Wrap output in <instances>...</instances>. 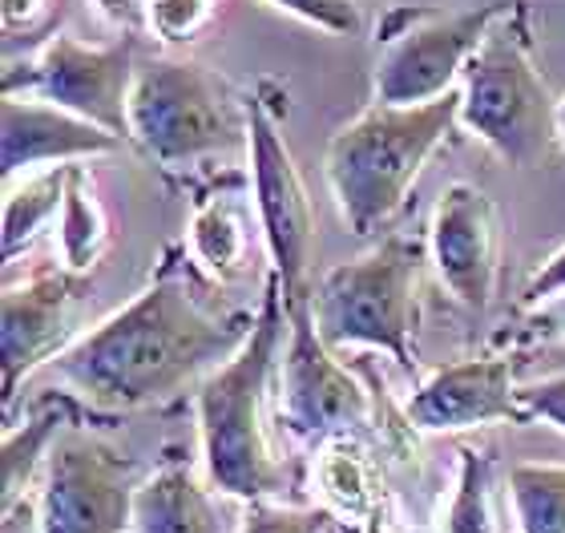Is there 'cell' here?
Listing matches in <instances>:
<instances>
[{
  "mask_svg": "<svg viewBox=\"0 0 565 533\" xmlns=\"http://www.w3.org/2000/svg\"><path fill=\"white\" fill-rule=\"evenodd\" d=\"M255 320L218 316L186 275L166 267L126 308L109 311L89 332L70 340L45 367L65 388L102 413H138L199 388L231 360Z\"/></svg>",
  "mask_w": 565,
  "mask_h": 533,
  "instance_id": "cell-1",
  "label": "cell"
},
{
  "mask_svg": "<svg viewBox=\"0 0 565 533\" xmlns=\"http://www.w3.org/2000/svg\"><path fill=\"white\" fill-rule=\"evenodd\" d=\"M287 340L282 279L267 275L255 328L231 360L194 388L202 465L211 486L235 501H271L287 486V465L271 437V384H279V348Z\"/></svg>",
  "mask_w": 565,
  "mask_h": 533,
  "instance_id": "cell-2",
  "label": "cell"
},
{
  "mask_svg": "<svg viewBox=\"0 0 565 533\" xmlns=\"http://www.w3.org/2000/svg\"><path fill=\"white\" fill-rule=\"evenodd\" d=\"M460 126V89L420 102V106H388L372 102L348 126L331 134L323 150V178L340 218L352 235H372L388 226L413 194L428 158L448 142Z\"/></svg>",
  "mask_w": 565,
  "mask_h": 533,
  "instance_id": "cell-3",
  "label": "cell"
},
{
  "mask_svg": "<svg viewBox=\"0 0 565 533\" xmlns=\"http://www.w3.org/2000/svg\"><path fill=\"white\" fill-rule=\"evenodd\" d=\"M460 130L518 170L542 167L557 146V97L537 70L530 9L521 0L489 29L460 77Z\"/></svg>",
  "mask_w": 565,
  "mask_h": 533,
  "instance_id": "cell-4",
  "label": "cell"
},
{
  "mask_svg": "<svg viewBox=\"0 0 565 533\" xmlns=\"http://www.w3.org/2000/svg\"><path fill=\"white\" fill-rule=\"evenodd\" d=\"M130 142L166 170L194 167L247 146V106L199 61L146 57L130 89Z\"/></svg>",
  "mask_w": 565,
  "mask_h": 533,
  "instance_id": "cell-5",
  "label": "cell"
},
{
  "mask_svg": "<svg viewBox=\"0 0 565 533\" xmlns=\"http://www.w3.org/2000/svg\"><path fill=\"white\" fill-rule=\"evenodd\" d=\"M311 316L331 352L376 348L416 372V247L388 235L364 255L335 263L311 287Z\"/></svg>",
  "mask_w": 565,
  "mask_h": 533,
  "instance_id": "cell-6",
  "label": "cell"
},
{
  "mask_svg": "<svg viewBox=\"0 0 565 533\" xmlns=\"http://www.w3.org/2000/svg\"><path fill=\"white\" fill-rule=\"evenodd\" d=\"M513 0H484L472 9L396 4L376 24L372 97L388 106H420L460 89V77L484 36Z\"/></svg>",
  "mask_w": 565,
  "mask_h": 533,
  "instance_id": "cell-7",
  "label": "cell"
},
{
  "mask_svg": "<svg viewBox=\"0 0 565 533\" xmlns=\"http://www.w3.org/2000/svg\"><path fill=\"white\" fill-rule=\"evenodd\" d=\"M247 174L271 271L282 279L287 303H299L311 296L307 275L316 255V211L291 158V146L259 94L247 97Z\"/></svg>",
  "mask_w": 565,
  "mask_h": 533,
  "instance_id": "cell-8",
  "label": "cell"
},
{
  "mask_svg": "<svg viewBox=\"0 0 565 533\" xmlns=\"http://www.w3.org/2000/svg\"><path fill=\"white\" fill-rule=\"evenodd\" d=\"M138 73L134 36L114 45H85L53 33L36 57L4 73V94H33L130 142V89Z\"/></svg>",
  "mask_w": 565,
  "mask_h": 533,
  "instance_id": "cell-9",
  "label": "cell"
},
{
  "mask_svg": "<svg viewBox=\"0 0 565 533\" xmlns=\"http://www.w3.org/2000/svg\"><path fill=\"white\" fill-rule=\"evenodd\" d=\"M134 493V465L70 425L41 469L36 533H130Z\"/></svg>",
  "mask_w": 565,
  "mask_h": 533,
  "instance_id": "cell-10",
  "label": "cell"
},
{
  "mask_svg": "<svg viewBox=\"0 0 565 533\" xmlns=\"http://www.w3.org/2000/svg\"><path fill=\"white\" fill-rule=\"evenodd\" d=\"M372 416L364 384L335 360L311 316V296L287 303V340L279 355V420L295 437H335Z\"/></svg>",
  "mask_w": 565,
  "mask_h": 533,
  "instance_id": "cell-11",
  "label": "cell"
},
{
  "mask_svg": "<svg viewBox=\"0 0 565 533\" xmlns=\"http://www.w3.org/2000/svg\"><path fill=\"white\" fill-rule=\"evenodd\" d=\"M428 250L448 296L472 316H484L501 279V214L477 182H452L436 199Z\"/></svg>",
  "mask_w": 565,
  "mask_h": 533,
  "instance_id": "cell-12",
  "label": "cell"
},
{
  "mask_svg": "<svg viewBox=\"0 0 565 533\" xmlns=\"http://www.w3.org/2000/svg\"><path fill=\"white\" fill-rule=\"evenodd\" d=\"M85 275L61 267H41L21 284L4 287L0 299V372H4V404L29 380L70 348L73 303L82 296Z\"/></svg>",
  "mask_w": 565,
  "mask_h": 533,
  "instance_id": "cell-13",
  "label": "cell"
},
{
  "mask_svg": "<svg viewBox=\"0 0 565 533\" xmlns=\"http://www.w3.org/2000/svg\"><path fill=\"white\" fill-rule=\"evenodd\" d=\"M513 355H465L436 367L408 396V420L424 433H469L484 425H525Z\"/></svg>",
  "mask_w": 565,
  "mask_h": 533,
  "instance_id": "cell-14",
  "label": "cell"
},
{
  "mask_svg": "<svg viewBox=\"0 0 565 533\" xmlns=\"http://www.w3.org/2000/svg\"><path fill=\"white\" fill-rule=\"evenodd\" d=\"M118 146V134L102 130L94 121L45 102V97L4 94V106H0V167H4V182H17L21 174H33V170L61 167V162H85V158L114 154Z\"/></svg>",
  "mask_w": 565,
  "mask_h": 533,
  "instance_id": "cell-15",
  "label": "cell"
},
{
  "mask_svg": "<svg viewBox=\"0 0 565 533\" xmlns=\"http://www.w3.org/2000/svg\"><path fill=\"white\" fill-rule=\"evenodd\" d=\"M130 533H226L218 501L190 465L166 461L138 481Z\"/></svg>",
  "mask_w": 565,
  "mask_h": 533,
  "instance_id": "cell-16",
  "label": "cell"
},
{
  "mask_svg": "<svg viewBox=\"0 0 565 533\" xmlns=\"http://www.w3.org/2000/svg\"><path fill=\"white\" fill-rule=\"evenodd\" d=\"M73 420H77V408H73L70 396H45L21 425H9V433H4V457H0V486H4L0 505H4V513L33 489L36 473L45 469L57 437Z\"/></svg>",
  "mask_w": 565,
  "mask_h": 533,
  "instance_id": "cell-17",
  "label": "cell"
},
{
  "mask_svg": "<svg viewBox=\"0 0 565 533\" xmlns=\"http://www.w3.org/2000/svg\"><path fill=\"white\" fill-rule=\"evenodd\" d=\"M70 170L73 162H61V167L33 170V174H21L17 182H9V194H4V259L9 263L33 247V238L53 218H61Z\"/></svg>",
  "mask_w": 565,
  "mask_h": 533,
  "instance_id": "cell-18",
  "label": "cell"
},
{
  "mask_svg": "<svg viewBox=\"0 0 565 533\" xmlns=\"http://www.w3.org/2000/svg\"><path fill=\"white\" fill-rule=\"evenodd\" d=\"M497 461L484 449L457 452V486L445 510V533H505L497 498Z\"/></svg>",
  "mask_w": 565,
  "mask_h": 533,
  "instance_id": "cell-19",
  "label": "cell"
},
{
  "mask_svg": "<svg viewBox=\"0 0 565 533\" xmlns=\"http://www.w3.org/2000/svg\"><path fill=\"white\" fill-rule=\"evenodd\" d=\"M57 238H61V263L77 275L89 271V267L102 259V250H106V243H109L106 211H102L94 178H89V170H85L82 162H73V170H70Z\"/></svg>",
  "mask_w": 565,
  "mask_h": 533,
  "instance_id": "cell-20",
  "label": "cell"
},
{
  "mask_svg": "<svg viewBox=\"0 0 565 533\" xmlns=\"http://www.w3.org/2000/svg\"><path fill=\"white\" fill-rule=\"evenodd\" d=\"M505 489L518 533H565V465H509Z\"/></svg>",
  "mask_w": 565,
  "mask_h": 533,
  "instance_id": "cell-21",
  "label": "cell"
},
{
  "mask_svg": "<svg viewBox=\"0 0 565 533\" xmlns=\"http://www.w3.org/2000/svg\"><path fill=\"white\" fill-rule=\"evenodd\" d=\"M190 255L214 279H231L243 267L247 231H243V218L231 206V199H211L194 211V223H190Z\"/></svg>",
  "mask_w": 565,
  "mask_h": 533,
  "instance_id": "cell-22",
  "label": "cell"
},
{
  "mask_svg": "<svg viewBox=\"0 0 565 533\" xmlns=\"http://www.w3.org/2000/svg\"><path fill=\"white\" fill-rule=\"evenodd\" d=\"M319 489L343 513H364L372 505V477L355 445L328 440V449L319 457Z\"/></svg>",
  "mask_w": 565,
  "mask_h": 533,
  "instance_id": "cell-23",
  "label": "cell"
},
{
  "mask_svg": "<svg viewBox=\"0 0 565 533\" xmlns=\"http://www.w3.org/2000/svg\"><path fill=\"white\" fill-rule=\"evenodd\" d=\"M267 4H275V9L295 17V21L323 29L331 36H355L364 29L360 0H267Z\"/></svg>",
  "mask_w": 565,
  "mask_h": 533,
  "instance_id": "cell-24",
  "label": "cell"
},
{
  "mask_svg": "<svg viewBox=\"0 0 565 533\" xmlns=\"http://www.w3.org/2000/svg\"><path fill=\"white\" fill-rule=\"evenodd\" d=\"M328 513L299 510V505H279V501H250L238 533H323Z\"/></svg>",
  "mask_w": 565,
  "mask_h": 533,
  "instance_id": "cell-25",
  "label": "cell"
},
{
  "mask_svg": "<svg viewBox=\"0 0 565 533\" xmlns=\"http://www.w3.org/2000/svg\"><path fill=\"white\" fill-rule=\"evenodd\" d=\"M214 0H150V29L162 45H182L211 21Z\"/></svg>",
  "mask_w": 565,
  "mask_h": 533,
  "instance_id": "cell-26",
  "label": "cell"
},
{
  "mask_svg": "<svg viewBox=\"0 0 565 533\" xmlns=\"http://www.w3.org/2000/svg\"><path fill=\"white\" fill-rule=\"evenodd\" d=\"M518 401H521V413H525V425L530 420H545L557 433H565V372L533 380V384H521Z\"/></svg>",
  "mask_w": 565,
  "mask_h": 533,
  "instance_id": "cell-27",
  "label": "cell"
},
{
  "mask_svg": "<svg viewBox=\"0 0 565 533\" xmlns=\"http://www.w3.org/2000/svg\"><path fill=\"white\" fill-rule=\"evenodd\" d=\"M562 296H565V247L554 250V255L530 275V284H525V291H521V303H525L530 311H542Z\"/></svg>",
  "mask_w": 565,
  "mask_h": 533,
  "instance_id": "cell-28",
  "label": "cell"
},
{
  "mask_svg": "<svg viewBox=\"0 0 565 533\" xmlns=\"http://www.w3.org/2000/svg\"><path fill=\"white\" fill-rule=\"evenodd\" d=\"M45 0H4V29H17V24H29L41 12Z\"/></svg>",
  "mask_w": 565,
  "mask_h": 533,
  "instance_id": "cell-29",
  "label": "cell"
},
{
  "mask_svg": "<svg viewBox=\"0 0 565 533\" xmlns=\"http://www.w3.org/2000/svg\"><path fill=\"white\" fill-rule=\"evenodd\" d=\"M557 146L565 150V94L557 97Z\"/></svg>",
  "mask_w": 565,
  "mask_h": 533,
  "instance_id": "cell-30",
  "label": "cell"
}]
</instances>
